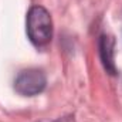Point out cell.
Returning <instances> with one entry per match:
<instances>
[{"label":"cell","mask_w":122,"mask_h":122,"mask_svg":"<svg viewBox=\"0 0 122 122\" xmlns=\"http://www.w3.org/2000/svg\"><path fill=\"white\" fill-rule=\"evenodd\" d=\"M27 36L30 41L43 47L53 37V20L50 13L43 6H33L27 13Z\"/></svg>","instance_id":"cell-1"},{"label":"cell","mask_w":122,"mask_h":122,"mask_svg":"<svg viewBox=\"0 0 122 122\" xmlns=\"http://www.w3.org/2000/svg\"><path fill=\"white\" fill-rule=\"evenodd\" d=\"M46 74L38 68H29L19 72L14 80V90L23 97H34L46 88Z\"/></svg>","instance_id":"cell-2"},{"label":"cell","mask_w":122,"mask_h":122,"mask_svg":"<svg viewBox=\"0 0 122 122\" xmlns=\"http://www.w3.org/2000/svg\"><path fill=\"white\" fill-rule=\"evenodd\" d=\"M115 41L111 36H101L99 38V57L102 61L104 68L107 70V72H109L111 75H114L117 72L115 68Z\"/></svg>","instance_id":"cell-3"}]
</instances>
